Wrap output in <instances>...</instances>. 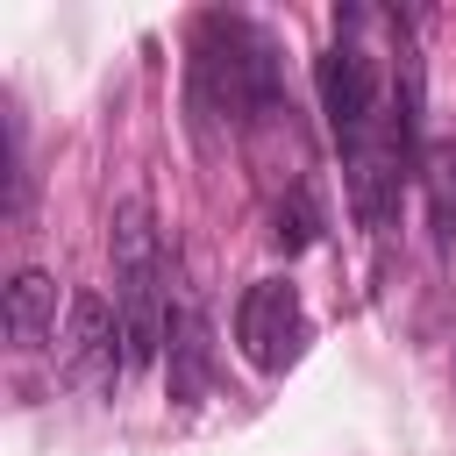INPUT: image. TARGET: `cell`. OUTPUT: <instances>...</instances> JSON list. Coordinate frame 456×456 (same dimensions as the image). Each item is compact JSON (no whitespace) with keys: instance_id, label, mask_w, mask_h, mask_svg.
Wrapping results in <instances>:
<instances>
[{"instance_id":"cell-1","label":"cell","mask_w":456,"mask_h":456,"mask_svg":"<svg viewBox=\"0 0 456 456\" xmlns=\"http://www.w3.org/2000/svg\"><path fill=\"white\" fill-rule=\"evenodd\" d=\"M363 36H370V14H363V7L335 14V43L321 50L314 78H321L328 135H335V150H342L349 214H356L363 235H392L399 192H406V178L420 171V150H413L399 107L385 100V71H378V50H370Z\"/></svg>"},{"instance_id":"cell-2","label":"cell","mask_w":456,"mask_h":456,"mask_svg":"<svg viewBox=\"0 0 456 456\" xmlns=\"http://www.w3.org/2000/svg\"><path fill=\"white\" fill-rule=\"evenodd\" d=\"M192 128H292V100H285V71H278V43L242 21V14H207L192 36Z\"/></svg>"},{"instance_id":"cell-3","label":"cell","mask_w":456,"mask_h":456,"mask_svg":"<svg viewBox=\"0 0 456 456\" xmlns=\"http://www.w3.org/2000/svg\"><path fill=\"white\" fill-rule=\"evenodd\" d=\"M107 249H114V314H121V356L128 370H150L164 356V328H171V256H164V235L150 221V200L128 192L114 207V228H107Z\"/></svg>"},{"instance_id":"cell-4","label":"cell","mask_w":456,"mask_h":456,"mask_svg":"<svg viewBox=\"0 0 456 456\" xmlns=\"http://www.w3.org/2000/svg\"><path fill=\"white\" fill-rule=\"evenodd\" d=\"M235 349L264 378H278V370L299 363V349H306V306H299V285L292 278H256L235 299Z\"/></svg>"},{"instance_id":"cell-5","label":"cell","mask_w":456,"mask_h":456,"mask_svg":"<svg viewBox=\"0 0 456 456\" xmlns=\"http://www.w3.org/2000/svg\"><path fill=\"white\" fill-rule=\"evenodd\" d=\"M114 342H121L114 299L78 292V299H71V335H64V378H78V385H114V370H128V356H121Z\"/></svg>"},{"instance_id":"cell-6","label":"cell","mask_w":456,"mask_h":456,"mask_svg":"<svg viewBox=\"0 0 456 456\" xmlns=\"http://www.w3.org/2000/svg\"><path fill=\"white\" fill-rule=\"evenodd\" d=\"M164 342H171V399H207V385H214V335H207V314H200V299L171 278V328H164Z\"/></svg>"},{"instance_id":"cell-7","label":"cell","mask_w":456,"mask_h":456,"mask_svg":"<svg viewBox=\"0 0 456 456\" xmlns=\"http://www.w3.org/2000/svg\"><path fill=\"white\" fill-rule=\"evenodd\" d=\"M0 314H7V342L14 349H43L57 335V278L50 271H14Z\"/></svg>"},{"instance_id":"cell-8","label":"cell","mask_w":456,"mask_h":456,"mask_svg":"<svg viewBox=\"0 0 456 456\" xmlns=\"http://www.w3.org/2000/svg\"><path fill=\"white\" fill-rule=\"evenodd\" d=\"M420 185H428L435 242L456 249V142H428V150H420Z\"/></svg>"},{"instance_id":"cell-9","label":"cell","mask_w":456,"mask_h":456,"mask_svg":"<svg viewBox=\"0 0 456 456\" xmlns=\"http://www.w3.org/2000/svg\"><path fill=\"white\" fill-rule=\"evenodd\" d=\"M271 235H278V249L292 256V249H306L314 235H321V207H314V192L306 185H292L285 200H271Z\"/></svg>"}]
</instances>
